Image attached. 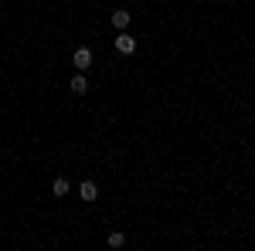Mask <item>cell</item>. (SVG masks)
Listing matches in <instances>:
<instances>
[{
    "label": "cell",
    "instance_id": "1",
    "mask_svg": "<svg viewBox=\"0 0 255 251\" xmlns=\"http://www.w3.org/2000/svg\"><path fill=\"white\" fill-rule=\"evenodd\" d=\"M72 65H75L79 72H85V68H92V48H79V51L72 55Z\"/></svg>",
    "mask_w": 255,
    "mask_h": 251
},
{
    "label": "cell",
    "instance_id": "2",
    "mask_svg": "<svg viewBox=\"0 0 255 251\" xmlns=\"http://www.w3.org/2000/svg\"><path fill=\"white\" fill-rule=\"evenodd\" d=\"M116 51L119 55H133V51H136V38H133V34H119L116 38Z\"/></svg>",
    "mask_w": 255,
    "mask_h": 251
},
{
    "label": "cell",
    "instance_id": "3",
    "mask_svg": "<svg viewBox=\"0 0 255 251\" xmlns=\"http://www.w3.org/2000/svg\"><path fill=\"white\" fill-rule=\"evenodd\" d=\"M79 197L85 200V204H92V200L99 197V187L92 183V180H82V183H79Z\"/></svg>",
    "mask_w": 255,
    "mask_h": 251
},
{
    "label": "cell",
    "instance_id": "4",
    "mask_svg": "<svg viewBox=\"0 0 255 251\" xmlns=\"http://www.w3.org/2000/svg\"><path fill=\"white\" fill-rule=\"evenodd\" d=\"M113 27H116V31H126V27H129V20H133V14H129V10H113Z\"/></svg>",
    "mask_w": 255,
    "mask_h": 251
},
{
    "label": "cell",
    "instance_id": "5",
    "mask_svg": "<svg viewBox=\"0 0 255 251\" xmlns=\"http://www.w3.org/2000/svg\"><path fill=\"white\" fill-rule=\"evenodd\" d=\"M68 88H72L75 95H85V92H89V82H85V72H79V75L72 78V85H68Z\"/></svg>",
    "mask_w": 255,
    "mask_h": 251
},
{
    "label": "cell",
    "instance_id": "6",
    "mask_svg": "<svg viewBox=\"0 0 255 251\" xmlns=\"http://www.w3.org/2000/svg\"><path fill=\"white\" fill-rule=\"evenodd\" d=\"M51 190H55V197H65V193L72 190V183H68V176H55V183H51Z\"/></svg>",
    "mask_w": 255,
    "mask_h": 251
},
{
    "label": "cell",
    "instance_id": "7",
    "mask_svg": "<svg viewBox=\"0 0 255 251\" xmlns=\"http://www.w3.org/2000/svg\"><path fill=\"white\" fill-rule=\"evenodd\" d=\"M106 241H109V248H123V245H126V234H123V231H109Z\"/></svg>",
    "mask_w": 255,
    "mask_h": 251
}]
</instances>
